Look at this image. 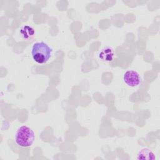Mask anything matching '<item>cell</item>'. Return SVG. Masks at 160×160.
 <instances>
[{"label": "cell", "instance_id": "obj_1", "mask_svg": "<svg viewBox=\"0 0 160 160\" xmlns=\"http://www.w3.org/2000/svg\"><path fill=\"white\" fill-rule=\"evenodd\" d=\"M34 131L27 126L22 125L19 126L14 133V141L20 147H30L34 143Z\"/></svg>", "mask_w": 160, "mask_h": 160}, {"label": "cell", "instance_id": "obj_2", "mask_svg": "<svg viewBox=\"0 0 160 160\" xmlns=\"http://www.w3.org/2000/svg\"><path fill=\"white\" fill-rule=\"evenodd\" d=\"M52 53V49L44 42L34 43L31 48V56L38 64H44L48 61Z\"/></svg>", "mask_w": 160, "mask_h": 160}, {"label": "cell", "instance_id": "obj_3", "mask_svg": "<svg viewBox=\"0 0 160 160\" xmlns=\"http://www.w3.org/2000/svg\"><path fill=\"white\" fill-rule=\"evenodd\" d=\"M122 79L125 84L129 88L138 86L141 80L139 73L134 70L126 71L122 76Z\"/></svg>", "mask_w": 160, "mask_h": 160}, {"label": "cell", "instance_id": "obj_4", "mask_svg": "<svg viewBox=\"0 0 160 160\" xmlns=\"http://www.w3.org/2000/svg\"><path fill=\"white\" fill-rule=\"evenodd\" d=\"M115 54L112 48L106 46L102 48L98 53V58L104 62H110L114 59Z\"/></svg>", "mask_w": 160, "mask_h": 160}, {"label": "cell", "instance_id": "obj_5", "mask_svg": "<svg viewBox=\"0 0 160 160\" xmlns=\"http://www.w3.org/2000/svg\"><path fill=\"white\" fill-rule=\"evenodd\" d=\"M137 159L141 160H151L155 159L156 156L154 152L149 148H142L140 149L137 154Z\"/></svg>", "mask_w": 160, "mask_h": 160}, {"label": "cell", "instance_id": "obj_6", "mask_svg": "<svg viewBox=\"0 0 160 160\" xmlns=\"http://www.w3.org/2000/svg\"><path fill=\"white\" fill-rule=\"evenodd\" d=\"M19 33L21 36L24 39L28 40L34 36L35 34V31L32 27L28 25H24L20 29Z\"/></svg>", "mask_w": 160, "mask_h": 160}]
</instances>
